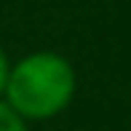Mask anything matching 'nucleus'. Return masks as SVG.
<instances>
[{"label":"nucleus","instance_id":"1","mask_svg":"<svg viewBox=\"0 0 131 131\" xmlns=\"http://www.w3.org/2000/svg\"><path fill=\"white\" fill-rule=\"evenodd\" d=\"M78 75L67 56L56 51H32L11 62L3 102L24 121H51L75 99Z\"/></svg>","mask_w":131,"mask_h":131},{"label":"nucleus","instance_id":"3","mask_svg":"<svg viewBox=\"0 0 131 131\" xmlns=\"http://www.w3.org/2000/svg\"><path fill=\"white\" fill-rule=\"evenodd\" d=\"M8 72H11V59H8V53L3 51V46H0V99H3L5 83H8Z\"/></svg>","mask_w":131,"mask_h":131},{"label":"nucleus","instance_id":"2","mask_svg":"<svg viewBox=\"0 0 131 131\" xmlns=\"http://www.w3.org/2000/svg\"><path fill=\"white\" fill-rule=\"evenodd\" d=\"M0 131H29L27 128V121L19 118L3 99H0Z\"/></svg>","mask_w":131,"mask_h":131}]
</instances>
